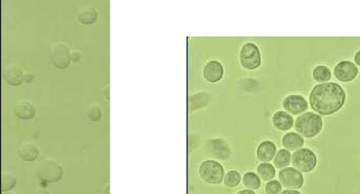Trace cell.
Listing matches in <instances>:
<instances>
[{"label": "cell", "mask_w": 360, "mask_h": 194, "mask_svg": "<svg viewBox=\"0 0 360 194\" xmlns=\"http://www.w3.org/2000/svg\"><path fill=\"white\" fill-rule=\"evenodd\" d=\"M346 94L339 84L327 82L315 86L309 100L312 109L321 115L335 114L343 107Z\"/></svg>", "instance_id": "1"}, {"label": "cell", "mask_w": 360, "mask_h": 194, "mask_svg": "<svg viewBox=\"0 0 360 194\" xmlns=\"http://www.w3.org/2000/svg\"><path fill=\"white\" fill-rule=\"evenodd\" d=\"M323 127L322 118L318 114L308 112L297 118L295 129L303 137L310 138L318 135Z\"/></svg>", "instance_id": "2"}, {"label": "cell", "mask_w": 360, "mask_h": 194, "mask_svg": "<svg viewBox=\"0 0 360 194\" xmlns=\"http://www.w3.org/2000/svg\"><path fill=\"white\" fill-rule=\"evenodd\" d=\"M36 173L43 182L53 183L61 179L63 169L57 161L52 159H46L38 165Z\"/></svg>", "instance_id": "3"}, {"label": "cell", "mask_w": 360, "mask_h": 194, "mask_svg": "<svg viewBox=\"0 0 360 194\" xmlns=\"http://www.w3.org/2000/svg\"><path fill=\"white\" fill-rule=\"evenodd\" d=\"M202 179L210 184H221L223 182L224 170L221 163L214 160L204 161L199 169Z\"/></svg>", "instance_id": "4"}, {"label": "cell", "mask_w": 360, "mask_h": 194, "mask_svg": "<svg viewBox=\"0 0 360 194\" xmlns=\"http://www.w3.org/2000/svg\"><path fill=\"white\" fill-rule=\"evenodd\" d=\"M293 166L303 172H310L317 165L316 155L309 148H301L293 154Z\"/></svg>", "instance_id": "5"}, {"label": "cell", "mask_w": 360, "mask_h": 194, "mask_svg": "<svg viewBox=\"0 0 360 194\" xmlns=\"http://www.w3.org/2000/svg\"><path fill=\"white\" fill-rule=\"evenodd\" d=\"M241 63L248 70H254L261 64V55L259 48L253 43H247L243 45L240 52Z\"/></svg>", "instance_id": "6"}, {"label": "cell", "mask_w": 360, "mask_h": 194, "mask_svg": "<svg viewBox=\"0 0 360 194\" xmlns=\"http://www.w3.org/2000/svg\"><path fill=\"white\" fill-rule=\"evenodd\" d=\"M51 62L58 69L64 70L70 63V53L69 48L64 43L57 42L51 47L50 53Z\"/></svg>", "instance_id": "7"}, {"label": "cell", "mask_w": 360, "mask_h": 194, "mask_svg": "<svg viewBox=\"0 0 360 194\" xmlns=\"http://www.w3.org/2000/svg\"><path fill=\"white\" fill-rule=\"evenodd\" d=\"M279 178L282 185L286 188L300 189L304 184L301 172L293 167H286L279 172Z\"/></svg>", "instance_id": "8"}, {"label": "cell", "mask_w": 360, "mask_h": 194, "mask_svg": "<svg viewBox=\"0 0 360 194\" xmlns=\"http://www.w3.org/2000/svg\"><path fill=\"white\" fill-rule=\"evenodd\" d=\"M334 74L338 80L347 82L352 81L358 74V68L352 61L342 60L335 66Z\"/></svg>", "instance_id": "9"}, {"label": "cell", "mask_w": 360, "mask_h": 194, "mask_svg": "<svg viewBox=\"0 0 360 194\" xmlns=\"http://www.w3.org/2000/svg\"><path fill=\"white\" fill-rule=\"evenodd\" d=\"M283 106L286 111L293 114H299L307 111L308 105L307 101L302 95L292 94L286 96L283 101Z\"/></svg>", "instance_id": "10"}, {"label": "cell", "mask_w": 360, "mask_h": 194, "mask_svg": "<svg viewBox=\"0 0 360 194\" xmlns=\"http://www.w3.org/2000/svg\"><path fill=\"white\" fill-rule=\"evenodd\" d=\"M25 72L16 64H10L4 69L3 76L11 85H20L25 82Z\"/></svg>", "instance_id": "11"}, {"label": "cell", "mask_w": 360, "mask_h": 194, "mask_svg": "<svg viewBox=\"0 0 360 194\" xmlns=\"http://www.w3.org/2000/svg\"><path fill=\"white\" fill-rule=\"evenodd\" d=\"M224 68L221 62L217 60H211L206 64L204 68V76L210 83H215L223 78Z\"/></svg>", "instance_id": "12"}, {"label": "cell", "mask_w": 360, "mask_h": 194, "mask_svg": "<svg viewBox=\"0 0 360 194\" xmlns=\"http://www.w3.org/2000/svg\"><path fill=\"white\" fill-rule=\"evenodd\" d=\"M14 111L17 117L23 120L33 119L36 115V110L34 105L26 100L17 101L15 105Z\"/></svg>", "instance_id": "13"}, {"label": "cell", "mask_w": 360, "mask_h": 194, "mask_svg": "<svg viewBox=\"0 0 360 194\" xmlns=\"http://www.w3.org/2000/svg\"><path fill=\"white\" fill-rule=\"evenodd\" d=\"M275 152V144L269 141L261 142L256 151L258 159L262 161H270L274 157Z\"/></svg>", "instance_id": "14"}, {"label": "cell", "mask_w": 360, "mask_h": 194, "mask_svg": "<svg viewBox=\"0 0 360 194\" xmlns=\"http://www.w3.org/2000/svg\"><path fill=\"white\" fill-rule=\"evenodd\" d=\"M293 118L285 112H276L273 116V123L276 128L281 131L289 130L293 126Z\"/></svg>", "instance_id": "15"}, {"label": "cell", "mask_w": 360, "mask_h": 194, "mask_svg": "<svg viewBox=\"0 0 360 194\" xmlns=\"http://www.w3.org/2000/svg\"><path fill=\"white\" fill-rule=\"evenodd\" d=\"M40 154L38 148L35 144L31 142H26L22 144L19 148L18 154L19 157L24 161H34L38 158Z\"/></svg>", "instance_id": "16"}, {"label": "cell", "mask_w": 360, "mask_h": 194, "mask_svg": "<svg viewBox=\"0 0 360 194\" xmlns=\"http://www.w3.org/2000/svg\"><path fill=\"white\" fill-rule=\"evenodd\" d=\"M282 143L286 148L294 150L301 148L305 143V140L297 133L291 132L284 135L283 139H282Z\"/></svg>", "instance_id": "17"}, {"label": "cell", "mask_w": 360, "mask_h": 194, "mask_svg": "<svg viewBox=\"0 0 360 194\" xmlns=\"http://www.w3.org/2000/svg\"><path fill=\"white\" fill-rule=\"evenodd\" d=\"M98 15V12L96 9L92 6H87L81 11L78 18H79L80 22L83 25H92L97 21Z\"/></svg>", "instance_id": "18"}, {"label": "cell", "mask_w": 360, "mask_h": 194, "mask_svg": "<svg viewBox=\"0 0 360 194\" xmlns=\"http://www.w3.org/2000/svg\"><path fill=\"white\" fill-rule=\"evenodd\" d=\"M257 172L260 177L264 180H270L275 175V167L271 163H260L258 166Z\"/></svg>", "instance_id": "19"}, {"label": "cell", "mask_w": 360, "mask_h": 194, "mask_svg": "<svg viewBox=\"0 0 360 194\" xmlns=\"http://www.w3.org/2000/svg\"><path fill=\"white\" fill-rule=\"evenodd\" d=\"M274 164L277 168L281 169L290 165L291 162V153L290 151L285 149H281L278 151L275 155Z\"/></svg>", "instance_id": "20"}, {"label": "cell", "mask_w": 360, "mask_h": 194, "mask_svg": "<svg viewBox=\"0 0 360 194\" xmlns=\"http://www.w3.org/2000/svg\"><path fill=\"white\" fill-rule=\"evenodd\" d=\"M243 184L248 188L258 189L261 186L259 176L253 172H248L245 174L243 178Z\"/></svg>", "instance_id": "21"}, {"label": "cell", "mask_w": 360, "mask_h": 194, "mask_svg": "<svg viewBox=\"0 0 360 194\" xmlns=\"http://www.w3.org/2000/svg\"><path fill=\"white\" fill-rule=\"evenodd\" d=\"M313 76L315 80L322 82L331 78V72L326 66L320 65L314 69Z\"/></svg>", "instance_id": "22"}, {"label": "cell", "mask_w": 360, "mask_h": 194, "mask_svg": "<svg viewBox=\"0 0 360 194\" xmlns=\"http://www.w3.org/2000/svg\"><path fill=\"white\" fill-rule=\"evenodd\" d=\"M17 180L16 177L10 173H3L2 176V192L12 190L17 184Z\"/></svg>", "instance_id": "23"}, {"label": "cell", "mask_w": 360, "mask_h": 194, "mask_svg": "<svg viewBox=\"0 0 360 194\" xmlns=\"http://www.w3.org/2000/svg\"><path fill=\"white\" fill-rule=\"evenodd\" d=\"M241 181V175L238 171H230L227 172L224 178V183L226 186L235 187L238 186Z\"/></svg>", "instance_id": "24"}, {"label": "cell", "mask_w": 360, "mask_h": 194, "mask_svg": "<svg viewBox=\"0 0 360 194\" xmlns=\"http://www.w3.org/2000/svg\"><path fill=\"white\" fill-rule=\"evenodd\" d=\"M102 116L100 107L96 105H93L88 111V117L92 122H98Z\"/></svg>", "instance_id": "25"}, {"label": "cell", "mask_w": 360, "mask_h": 194, "mask_svg": "<svg viewBox=\"0 0 360 194\" xmlns=\"http://www.w3.org/2000/svg\"><path fill=\"white\" fill-rule=\"evenodd\" d=\"M265 189L267 193H279L282 190V186L279 181L273 180L267 183Z\"/></svg>", "instance_id": "26"}, {"label": "cell", "mask_w": 360, "mask_h": 194, "mask_svg": "<svg viewBox=\"0 0 360 194\" xmlns=\"http://www.w3.org/2000/svg\"><path fill=\"white\" fill-rule=\"evenodd\" d=\"M70 58L73 62H79L81 59V54L77 51H73V52L70 53Z\"/></svg>", "instance_id": "27"}, {"label": "cell", "mask_w": 360, "mask_h": 194, "mask_svg": "<svg viewBox=\"0 0 360 194\" xmlns=\"http://www.w3.org/2000/svg\"><path fill=\"white\" fill-rule=\"evenodd\" d=\"M34 75L31 72H25V82L31 83L33 80Z\"/></svg>", "instance_id": "28"}, {"label": "cell", "mask_w": 360, "mask_h": 194, "mask_svg": "<svg viewBox=\"0 0 360 194\" xmlns=\"http://www.w3.org/2000/svg\"><path fill=\"white\" fill-rule=\"evenodd\" d=\"M359 55H360V51H357L356 54H355V57H354V60L355 62H356V64L357 65H360V61H359Z\"/></svg>", "instance_id": "29"}, {"label": "cell", "mask_w": 360, "mask_h": 194, "mask_svg": "<svg viewBox=\"0 0 360 194\" xmlns=\"http://www.w3.org/2000/svg\"><path fill=\"white\" fill-rule=\"evenodd\" d=\"M282 193H300L299 191H295V190H288V189H286V190H284Z\"/></svg>", "instance_id": "30"}, {"label": "cell", "mask_w": 360, "mask_h": 194, "mask_svg": "<svg viewBox=\"0 0 360 194\" xmlns=\"http://www.w3.org/2000/svg\"><path fill=\"white\" fill-rule=\"evenodd\" d=\"M239 193H255L254 191L251 190H249V189H245V190H242L239 191Z\"/></svg>", "instance_id": "31"}]
</instances>
